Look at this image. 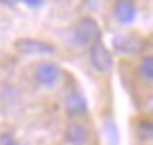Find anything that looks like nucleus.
Listing matches in <instances>:
<instances>
[{
  "mask_svg": "<svg viewBox=\"0 0 153 145\" xmlns=\"http://www.w3.org/2000/svg\"><path fill=\"white\" fill-rule=\"evenodd\" d=\"M27 6H30V8H38V6L44 4V0H23Z\"/></svg>",
  "mask_w": 153,
  "mask_h": 145,
  "instance_id": "9d476101",
  "label": "nucleus"
},
{
  "mask_svg": "<svg viewBox=\"0 0 153 145\" xmlns=\"http://www.w3.org/2000/svg\"><path fill=\"white\" fill-rule=\"evenodd\" d=\"M64 109H66V113L72 119H79L81 115L87 111V104H85L83 94H81L79 91L70 92L66 96V100H64Z\"/></svg>",
  "mask_w": 153,
  "mask_h": 145,
  "instance_id": "0eeeda50",
  "label": "nucleus"
},
{
  "mask_svg": "<svg viewBox=\"0 0 153 145\" xmlns=\"http://www.w3.org/2000/svg\"><path fill=\"white\" fill-rule=\"evenodd\" d=\"M138 75L148 83H153V55H144L136 66Z\"/></svg>",
  "mask_w": 153,
  "mask_h": 145,
  "instance_id": "6e6552de",
  "label": "nucleus"
},
{
  "mask_svg": "<svg viewBox=\"0 0 153 145\" xmlns=\"http://www.w3.org/2000/svg\"><path fill=\"white\" fill-rule=\"evenodd\" d=\"M32 77H34V81H36L38 87L51 91V89H55V87L61 83L62 70H61V66H59L55 60L42 59V60H38L36 64L32 66Z\"/></svg>",
  "mask_w": 153,
  "mask_h": 145,
  "instance_id": "f257e3e1",
  "label": "nucleus"
},
{
  "mask_svg": "<svg viewBox=\"0 0 153 145\" xmlns=\"http://www.w3.org/2000/svg\"><path fill=\"white\" fill-rule=\"evenodd\" d=\"M146 107H148V111L153 113V94L148 96V102H146Z\"/></svg>",
  "mask_w": 153,
  "mask_h": 145,
  "instance_id": "9b49d317",
  "label": "nucleus"
},
{
  "mask_svg": "<svg viewBox=\"0 0 153 145\" xmlns=\"http://www.w3.org/2000/svg\"><path fill=\"white\" fill-rule=\"evenodd\" d=\"M100 40V26L93 17H83L72 28V43L76 47H91Z\"/></svg>",
  "mask_w": 153,
  "mask_h": 145,
  "instance_id": "f03ea898",
  "label": "nucleus"
},
{
  "mask_svg": "<svg viewBox=\"0 0 153 145\" xmlns=\"http://www.w3.org/2000/svg\"><path fill=\"white\" fill-rule=\"evenodd\" d=\"M136 13H138V8L134 0H115L114 6H111V15L121 26L132 25L136 21Z\"/></svg>",
  "mask_w": 153,
  "mask_h": 145,
  "instance_id": "39448f33",
  "label": "nucleus"
},
{
  "mask_svg": "<svg viewBox=\"0 0 153 145\" xmlns=\"http://www.w3.org/2000/svg\"><path fill=\"white\" fill-rule=\"evenodd\" d=\"M138 134L146 140H153V119H142L138 123Z\"/></svg>",
  "mask_w": 153,
  "mask_h": 145,
  "instance_id": "1a4fd4ad",
  "label": "nucleus"
},
{
  "mask_svg": "<svg viewBox=\"0 0 153 145\" xmlns=\"http://www.w3.org/2000/svg\"><path fill=\"white\" fill-rule=\"evenodd\" d=\"M93 138V132L89 128V124L83 123L79 119H72L64 128L62 140L64 145H89Z\"/></svg>",
  "mask_w": 153,
  "mask_h": 145,
  "instance_id": "7ed1b4c3",
  "label": "nucleus"
},
{
  "mask_svg": "<svg viewBox=\"0 0 153 145\" xmlns=\"http://www.w3.org/2000/svg\"><path fill=\"white\" fill-rule=\"evenodd\" d=\"M89 60H91L93 68H95L97 72H100V74H108L111 70V64H114L111 55H110L108 47L102 43V40L95 42L89 47Z\"/></svg>",
  "mask_w": 153,
  "mask_h": 145,
  "instance_id": "20e7f679",
  "label": "nucleus"
},
{
  "mask_svg": "<svg viewBox=\"0 0 153 145\" xmlns=\"http://www.w3.org/2000/svg\"><path fill=\"white\" fill-rule=\"evenodd\" d=\"M17 51L25 55H51L55 53V47L48 42H40V40H19L15 43Z\"/></svg>",
  "mask_w": 153,
  "mask_h": 145,
  "instance_id": "423d86ee",
  "label": "nucleus"
}]
</instances>
